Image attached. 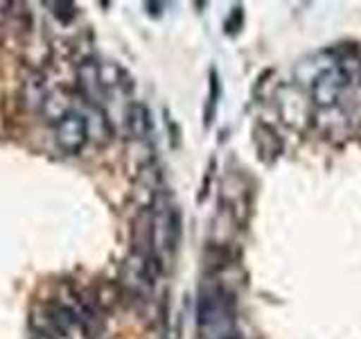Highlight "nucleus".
Wrapping results in <instances>:
<instances>
[{"instance_id":"1","label":"nucleus","mask_w":361,"mask_h":339,"mask_svg":"<svg viewBox=\"0 0 361 339\" xmlns=\"http://www.w3.org/2000/svg\"><path fill=\"white\" fill-rule=\"evenodd\" d=\"M197 316H199V333L203 339H231L235 335L233 299L217 282L201 285Z\"/></svg>"},{"instance_id":"2","label":"nucleus","mask_w":361,"mask_h":339,"mask_svg":"<svg viewBox=\"0 0 361 339\" xmlns=\"http://www.w3.org/2000/svg\"><path fill=\"white\" fill-rule=\"evenodd\" d=\"M361 73L357 56H345L334 66H327L312 82V102L319 109L334 107L348 84H353Z\"/></svg>"},{"instance_id":"3","label":"nucleus","mask_w":361,"mask_h":339,"mask_svg":"<svg viewBox=\"0 0 361 339\" xmlns=\"http://www.w3.org/2000/svg\"><path fill=\"white\" fill-rule=\"evenodd\" d=\"M180 235V215L176 206L165 195H158L152 201V246L156 258L163 263V256L176 251Z\"/></svg>"},{"instance_id":"4","label":"nucleus","mask_w":361,"mask_h":339,"mask_svg":"<svg viewBox=\"0 0 361 339\" xmlns=\"http://www.w3.org/2000/svg\"><path fill=\"white\" fill-rule=\"evenodd\" d=\"M54 141L63 154L77 156L82 152L88 143V124H86L84 113L77 109L66 113V116L54 124Z\"/></svg>"},{"instance_id":"5","label":"nucleus","mask_w":361,"mask_h":339,"mask_svg":"<svg viewBox=\"0 0 361 339\" xmlns=\"http://www.w3.org/2000/svg\"><path fill=\"white\" fill-rule=\"evenodd\" d=\"M77 88L90 107H102L106 88L102 82V64L93 56H84L77 64Z\"/></svg>"},{"instance_id":"6","label":"nucleus","mask_w":361,"mask_h":339,"mask_svg":"<svg viewBox=\"0 0 361 339\" xmlns=\"http://www.w3.org/2000/svg\"><path fill=\"white\" fill-rule=\"evenodd\" d=\"M124 127L133 141H145L152 133V111L142 102H131L124 111Z\"/></svg>"},{"instance_id":"7","label":"nucleus","mask_w":361,"mask_h":339,"mask_svg":"<svg viewBox=\"0 0 361 339\" xmlns=\"http://www.w3.org/2000/svg\"><path fill=\"white\" fill-rule=\"evenodd\" d=\"M73 109H75L73 100H71V95H68L63 88H56V90H52V93H48V97H45L43 107H41L43 116L48 118V120H52L54 124L59 122L66 116V113H71Z\"/></svg>"},{"instance_id":"8","label":"nucleus","mask_w":361,"mask_h":339,"mask_svg":"<svg viewBox=\"0 0 361 339\" xmlns=\"http://www.w3.org/2000/svg\"><path fill=\"white\" fill-rule=\"evenodd\" d=\"M86 124L88 138H95L97 143H106L111 138V124L102 107H90V116H86Z\"/></svg>"},{"instance_id":"9","label":"nucleus","mask_w":361,"mask_h":339,"mask_svg":"<svg viewBox=\"0 0 361 339\" xmlns=\"http://www.w3.org/2000/svg\"><path fill=\"white\" fill-rule=\"evenodd\" d=\"M217 95H219V84H217V75L214 71L210 73V105H208V116H206V122L210 124L212 122V116H214V105H217Z\"/></svg>"},{"instance_id":"10","label":"nucleus","mask_w":361,"mask_h":339,"mask_svg":"<svg viewBox=\"0 0 361 339\" xmlns=\"http://www.w3.org/2000/svg\"><path fill=\"white\" fill-rule=\"evenodd\" d=\"M52 11L56 18H61L63 23H68L73 16H75V5L73 3H54L52 5Z\"/></svg>"},{"instance_id":"11","label":"nucleus","mask_w":361,"mask_h":339,"mask_svg":"<svg viewBox=\"0 0 361 339\" xmlns=\"http://www.w3.org/2000/svg\"><path fill=\"white\" fill-rule=\"evenodd\" d=\"M30 339H54L52 335H48V333H34Z\"/></svg>"}]
</instances>
